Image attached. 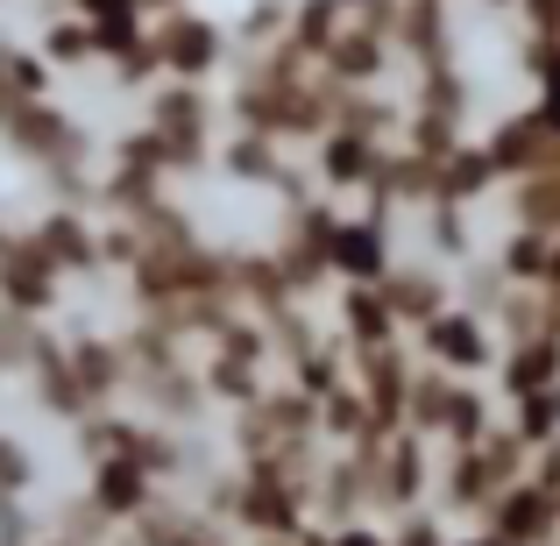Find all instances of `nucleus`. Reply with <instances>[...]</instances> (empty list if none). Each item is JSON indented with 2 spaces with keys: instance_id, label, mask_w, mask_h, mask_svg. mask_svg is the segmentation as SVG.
<instances>
[{
  "instance_id": "obj_7",
  "label": "nucleus",
  "mask_w": 560,
  "mask_h": 546,
  "mask_svg": "<svg viewBox=\"0 0 560 546\" xmlns=\"http://www.w3.org/2000/svg\"><path fill=\"white\" fill-rule=\"evenodd\" d=\"M71 14H85V22H121V14H150L142 0H65Z\"/></svg>"
},
{
  "instance_id": "obj_6",
  "label": "nucleus",
  "mask_w": 560,
  "mask_h": 546,
  "mask_svg": "<svg viewBox=\"0 0 560 546\" xmlns=\"http://www.w3.org/2000/svg\"><path fill=\"white\" fill-rule=\"evenodd\" d=\"M313 546H390V525L376 519H348V525H319Z\"/></svg>"
},
{
  "instance_id": "obj_5",
  "label": "nucleus",
  "mask_w": 560,
  "mask_h": 546,
  "mask_svg": "<svg viewBox=\"0 0 560 546\" xmlns=\"http://www.w3.org/2000/svg\"><path fill=\"white\" fill-rule=\"evenodd\" d=\"M390 546H454V525L440 519L433 504L405 511V519H390Z\"/></svg>"
},
{
  "instance_id": "obj_4",
  "label": "nucleus",
  "mask_w": 560,
  "mask_h": 546,
  "mask_svg": "<svg viewBox=\"0 0 560 546\" xmlns=\"http://www.w3.org/2000/svg\"><path fill=\"white\" fill-rule=\"evenodd\" d=\"M504 220L525 234H560V171H539V178L504 185Z\"/></svg>"
},
{
  "instance_id": "obj_8",
  "label": "nucleus",
  "mask_w": 560,
  "mask_h": 546,
  "mask_svg": "<svg viewBox=\"0 0 560 546\" xmlns=\"http://www.w3.org/2000/svg\"><path fill=\"white\" fill-rule=\"evenodd\" d=\"M348 14H376V8H390V0H341Z\"/></svg>"
},
{
  "instance_id": "obj_1",
  "label": "nucleus",
  "mask_w": 560,
  "mask_h": 546,
  "mask_svg": "<svg viewBox=\"0 0 560 546\" xmlns=\"http://www.w3.org/2000/svg\"><path fill=\"white\" fill-rule=\"evenodd\" d=\"M150 43H156V71L178 85H220L228 65L242 57L234 28L206 8H171V14H150Z\"/></svg>"
},
{
  "instance_id": "obj_3",
  "label": "nucleus",
  "mask_w": 560,
  "mask_h": 546,
  "mask_svg": "<svg viewBox=\"0 0 560 546\" xmlns=\"http://www.w3.org/2000/svg\"><path fill=\"white\" fill-rule=\"evenodd\" d=\"M28 43H36V57L57 71V79H93L100 71V43H93V22L85 14H71V8H57V14H43L36 28H28Z\"/></svg>"
},
{
  "instance_id": "obj_2",
  "label": "nucleus",
  "mask_w": 560,
  "mask_h": 546,
  "mask_svg": "<svg viewBox=\"0 0 560 546\" xmlns=\"http://www.w3.org/2000/svg\"><path fill=\"white\" fill-rule=\"evenodd\" d=\"M411 348H419L425 369H447V376H490L497 356H504V334H497V320L482 313V305L447 299L419 334H411Z\"/></svg>"
}]
</instances>
